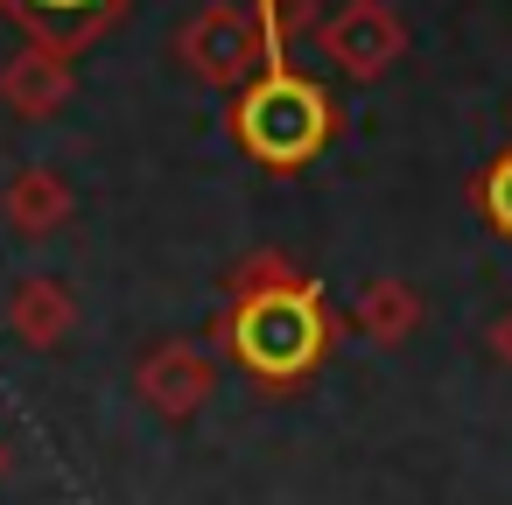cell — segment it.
Segmentation results:
<instances>
[{
    "instance_id": "7c38bea8",
    "label": "cell",
    "mask_w": 512,
    "mask_h": 505,
    "mask_svg": "<svg viewBox=\"0 0 512 505\" xmlns=\"http://www.w3.org/2000/svg\"><path fill=\"white\" fill-rule=\"evenodd\" d=\"M491 351H498V358H505V365H512V309H505V316H498V323H491Z\"/></svg>"
},
{
    "instance_id": "7a4b0ae2",
    "label": "cell",
    "mask_w": 512,
    "mask_h": 505,
    "mask_svg": "<svg viewBox=\"0 0 512 505\" xmlns=\"http://www.w3.org/2000/svg\"><path fill=\"white\" fill-rule=\"evenodd\" d=\"M330 134H337V106H330V92H323L316 78H302L295 64L260 71V78L239 85V99H232V141H239L260 169H274V176L309 169V162L330 148Z\"/></svg>"
},
{
    "instance_id": "3957f363",
    "label": "cell",
    "mask_w": 512,
    "mask_h": 505,
    "mask_svg": "<svg viewBox=\"0 0 512 505\" xmlns=\"http://www.w3.org/2000/svg\"><path fill=\"white\" fill-rule=\"evenodd\" d=\"M183 64L211 85V92H239L267 71V43H260V22L253 8H239V0H211V8H197L176 36Z\"/></svg>"
},
{
    "instance_id": "ba28073f",
    "label": "cell",
    "mask_w": 512,
    "mask_h": 505,
    "mask_svg": "<svg viewBox=\"0 0 512 505\" xmlns=\"http://www.w3.org/2000/svg\"><path fill=\"white\" fill-rule=\"evenodd\" d=\"M0 218L22 239H50V232L71 225V183L57 169H15L8 190H0Z\"/></svg>"
},
{
    "instance_id": "8fae6325",
    "label": "cell",
    "mask_w": 512,
    "mask_h": 505,
    "mask_svg": "<svg viewBox=\"0 0 512 505\" xmlns=\"http://www.w3.org/2000/svg\"><path fill=\"white\" fill-rule=\"evenodd\" d=\"M477 204H484V218H491V232H505L512 239V148L477 176Z\"/></svg>"
},
{
    "instance_id": "9c48e42d",
    "label": "cell",
    "mask_w": 512,
    "mask_h": 505,
    "mask_svg": "<svg viewBox=\"0 0 512 505\" xmlns=\"http://www.w3.org/2000/svg\"><path fill=\"white\" fill-rule=\"evenodd\" d=\"M421 316H428V309H421L414 281H393V274H379V281L358 295V316H351V323H358L372 344H407V337L421 330Z\"/></svg>"
},
{
    "instance_id": "52a82bcc",
    "label": "cell",
    "mask_w": 512,
    "mask_h": 505,
    "mask_svg": "<svg viewBox=\"0 0 512 505\" xmlns=\"http://www.w3.org/2000/svg\"><path fill=\"white\" fill-rule=\"evenodd\" d=\"M8 330L22 344H36V351H57L78 330V295L57 274H22L15 295H8Z\"/></svg>"
},
{
    "instance_id": "30bf717a",
    "label": "cell",
    "mask_w": 512,
    "mask_h": 505,
    "mask_svg": "<svg viewBox=\"0 0 512 505\" xmlns=\"http://www.w3.org/2000/svg\"><path fill=\"white\" fill-rule=\"evenodd\" d=\"M253 22H260L267 71H274V64H288L281 50H288L295 36H309V29H316V0H253Z\"/></svg>"
},
{
    "instance_id": "8992f818",
    "label": "cell",
    "mask_w": 512,
    "mask_h": 505,
    "mask_svg": "<svg viewBox=\"0 0 512 505\" xmlns=\"http://www.w3.org/2000/svg\"><path fill=\"white\" fill-rule=\"evenodd\" d=\"M78 92V71H71V50L57 43H22L8 64H0V106H8L15 120H57Z\"/></svg>"
},
{
    "instance_id": "4fadbf2b",
    "label": "cell",
    "mask_w": 512,
    "mask_h": 505,
    "mask_svg": "<svg viewBox=\"0 0 512 505\" xmlns=\"http://www.w3.org/2000/svg\"><path fill=\"white\" fill-rule=\"evenodd\" d=\"M0 470H8V449H0Z\"/></svg>"
},
{
    "instance_id": "5bb4252c",
    "label": "cell",
    "mask_w": 512,
    "mask_h": 505,
    "mask_svg": "<svg viewBox=\"0 0 512 505\" xmlns=\"http://www.w3.org/2000/svg\"><path fill=\"white\" fill-rule=\"evenodd\" d=\"M0 8H8V0H0Z\"/></svg>"
},
{
    "instance_id": "277c9868",
    "label": "cell",
    "mask_w": 512,
    "mask_h": 505,
    "mask_svg": "<svg viewBox=\"0 0 512 505\" xmlns=\"http://www.w3.org/2000/svg\"><path fill=\"white\" fill-rule=\"evenodd\" d=\"M316 43H323V57H330L344 78L379 85V78L400 64L407 29H400V15L386 8V0H344L330 22H316Z\"/></svg>"
},
{
    "instance_id": "5b68a950",
    "label": "cell",
    "mask_w": 512,
    "mask_h": 505,
    "mask_svg": "<svg viewBox=\"0 0 512 505\" xmlns=\"http://www.w3.org/2000/svg\"><path fill=\"white\" fill-rule=\"evenodd\" d=\"M134 386H141V400H148L162 421H190V414L218 393V358H211L204 344H190V337H162V344H148V358L134 365Z\"/></svg>"
},
{
    "instance_id": "6da1fadb",
    "label": "cell",
    "mask_w": 512,
    "mask_h": 505,
    "mask_svg": "<svg viewBox=\"0 0 512 505\" xmlns=\"http://www.w3.org/2000/svg\"><path fill=\"white\" fill-rule=\"evenodd\" d=\"M218 337H225V358L267 386V393H288L302 386L330 344H337V316L323 302V288L274 246L246 253L225 281V316H218Z\"/></svg>"
}]
</instances>
